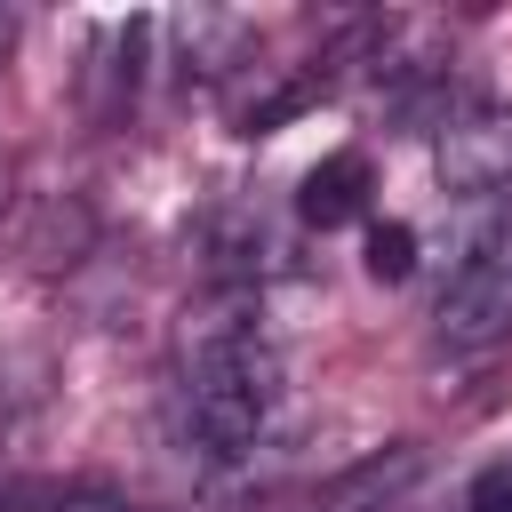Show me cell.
Instances as JSON below:
<instances>
[{
  "mask_svg": "<svg viewBox=\"0 0 512 512\" xmlns=\"http://www.w3.org/2000/svg\"><path fill=\"white\" fill-rule=\"evenodd\" d=\"M504 336H512V240H480L432 304V344L456 360H480Z\"/></svg>",
  "mask_w": 512,
  "mask_h": 512,
  "instance_id": "7a4b0ae2",
  "label": "cell"
},
{
  "mask_svg": "<svg viewBox=\"0 0 512 512\" xmlns=\"http://www.w3.org/2000/svg\"><path fill=\"white\" fill-rule=\"evenodd\" d=\"M360 264H368V280H384V288H392V280H408V272H416V232H408V224H376Z\"/></svg>",
  "mask_w": 512,
  "mask_h": 512,
  "instance_id": "5b68a950",
  "label": "cell"
},
{
  "mask_svg": "<svg viewBox=\"0 0 512 512\" xmlns=\"http://www.w3.org/2000/svg\"><path fill=\"white\" fill-rule=\"evenodd\" d=\"M368 152H328L312 176H304V192H296V208H304V224H320V232H336V224H352L360 208H368Z\"/></svg>",
  "mask_w": 512,
  "mask_h": 512,
  "instance_id": "277c9868",
  "label": "cell"
},
{
  "mask_svg": "<svg viewBox=\"0 0 512 512\" xmlns=\"http://www.w3.org/2000/svg\"><path fill=\"white\" fill-rule=\"evenodd\" d=\"M464 512H512V456H496V464H480V472H472Z\"/></svg>",
  "mask_w": 512,
  "mask_h": 512,
  "instance_id": "8992f818",
  "label": "cell"
},
{
  "mask_svg": "<svg viewBox=\"0 0 512 512\" xmlns=\"http://www.w3.org/2000/svg\"><path fill=\"white\" fill-rule=\"evenodd\" d=\"M184 416L208 456H248L272 416V352L248 328H208L184 352Z\"/></svg>",
  "mask_w": 512,
  "mask_h": 512,
  "instance_id": "6da1fadb",
  "label": "cell"
},
{
  "mask_svg": "<svg viewBox=\"0 0 512 512\" xmlns=\"http://www.w3.org/2000/svg\"><path fill=\"white\" fill-rule=\"evenodd\" d=\"M0 192H8V160H0Z\"/></svg>",
  "mask_w": 512,
  "mask_h": 512,
  "instance_id": "ba28073f",
  "label": "cell"
},
{
  "mask_svg": "<svg viewBox=\"0 0 512 512\" xmlns=\"http://www.w3.org/2000/svg\"><path fill=\"white\" fill-rule=\"evenodd\" d=\"M440 184L448 192H504L512 184V120L504 112H472L440 136Z\"/></svg>",
  "mask_w": 512,
  "mask_h": 512,
  "instance_id": "3957f363",
  "label": "cell"
},
{
  "mask_svg": "<svg viewBox=\"0 0 512 512\" xmlns=\"http://www.w3.org/2000/svg\"><path fill=\"white\" fill-rule=\"evenodd\" d=\"M16 32H24V16H16V8H8V0H0V56H8V48H16Z\"/></svg>",
  "mask_w": 512,
  "mask_h": 512,
  "instance_id": "52a82bcc",
  "label": "cell"
}]
</instances>
